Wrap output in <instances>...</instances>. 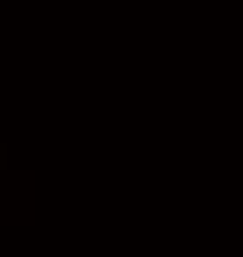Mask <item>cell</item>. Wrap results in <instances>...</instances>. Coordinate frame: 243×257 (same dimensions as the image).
<instances>
[]
</instances>
